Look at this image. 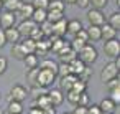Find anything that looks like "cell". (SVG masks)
<instances>
[{
  "mask_svg": "<svg viewBox=\"0 0 120 114\" xmlns=\"http://www.w3.org/2000/svg\"><path fill=\"white\" fill-rule=\"evenodd\" d=\"M118 71H120V60H115V61H109L102 71H100V81L102 83H107L110 79H115L118 78Z\"/></svg>",
  "mask_w": 120,
  "mask_h": 114,
  "instance_id": "6da1fadb",
  "label": "cell"
},
{
  "mask_svg": "<svg viewBox=\"0 0 120 114\" xmlns=\"http://www.w3.org/2000/svg\"><path fill=\"white\" fill-rule=\"evenodd\" d=\"M77 58L87 66V65H92V63H95L97 61V58H99V55H97V50L94 48V45H84V48L77 53Z\"/></svg>",
  "mask_w": 120,
  "mask_h": 114,
  "instance_id": "7a4b0ae2",
  "label": "cell"
},
{
  "mask_svg": "<svg viewBox=\"0 0 120 114\" xmlns=\"http://www.w3.org/2000/svg\"><path fill=\"white\" fill-rule=\"evenodd\" d=\"M56 79V73L49 71V69H40L38 68V76H36V86L41 88H48L54 83Z\"/></svg>",
  "mask_w": 120,
  "mask_h": 114,
  "instance_id": "3957f363",
  "label": "cell"
},
{
  "mask_svg": "<svg viewBox=\"0 0 120 114\" xmlns=\"http://www.w3.org/2000/svg\"><path fill=\"white\" fill-rule=\"evenodd\" d=\"M28 98V91L23 84H13L8 91V101H18V102H23L25 99Z\"/></svg>",
  "mask_w": 120,
  "mask_h": 114,
  "instance_id": "277c9868",
  "label": "cell"
},
{
  "mask_svg": "<svg viewBox=\"0 0 120 114\" xmlns=\"http://www.w3.org/2000/svg\"><path fill=\"white\" fill-rule=\"evenodd\" d=\"M104 53L109 58H118V55H120V41L117 38L104 41Z\"/></svg>",
  "mask_w": 120,
  "mask_h": 114,
  "instance_id": "5b68a950",
  "label": "cell"
},
{
  "mask_svg": "<svg viewBox=\"0 0 120 114\" xmlns=\"http://www.w3.org/2000/svg\"><path fill=\"white\" fill-rule=\"evenodd\" d=\"M15 22H17V17H15L13 12H8V10H2V12H0V28H2V30L15 27Z\"/></svg>",
  "mask_w": 120,
  "mask_h": 114,
  "instance_id": "8992f818",
  "label": "cell"
},
{
  "mask_svg": "<svg viewBox=\"0 0 120 114\" xmlns=\"http://www.w3.org/2000/svg\"><path fill=\"white\" fill-rule=\"evenodd\" d=\"M87 20L90 25H95V27H102L105 23V15L102 13V10H97V8H90L87 10Z\"/></svg>",
  "mask_w": 120,
  "mask_h": 114,
  "instance_id": "52a82bcc",
  "label": "cell"
},
{
  "mask_svg": "<svg viewBox=\"0 0 120 114\" xmlns=\"http://www.w3.org/2000/svg\"><path fill=\"white\" fill-rule=\"evenodd\" d=\"M38 25L31 20V18H26V20H22L20 22V25L17 27V30H18V33H20V37H23V38H28L30 35H31V32L36 28Z\"/></svg>",
  "mask_w": 120,
  "mask_h": 114,
  "instance_id": "ba28073f",
  "label": "cell"
},
{
  "mask_svg": "<svg viewBox=\"0 0 120 114\" xmlns=\"http://www.w3.org/2000/svg\"><path fill=\"white\" fill-rule=\"evenodd\" d=\"M56 55L61 58V61H63V63H71L72 60H76V58H77V53L71 48V45H69V43H66V45H64V46L56 53Z\"/></svg>",
  "mask_w": 120,
  "mask_h": 114,
  "instance_id": "9c48e42d",
  "label": "cell"
},
{
  "mask_svg": "<svg viewBox=\"0 0 120 114\" xmlns=\"http://www.w3.org/2000/svg\"><path fill=\"white\" fill-rule=\"evenodd\" d=\"M46 94H48V98H49V102H51V106H61L63 102H64V94H63V91L59 89V88H53V89H49V91H46Z\"/></svg>",
  "mask_w": 120,
  "mask_h": 114,
  "instance_id": "30bf717a",
  "label": "cell"
},
{
  "mask_svg": "<svg viewBox=\"0 0 120 114\" xmlns=\"http://www.w3.org/2000/svg\"><path fill=\"white\" fill-rule=\"evenodd\" d=\"M33 10H35V7L31 5V4H22V7L17 10V13H15V17L17 18H22V20H26V18H31V15H33Z\"/></svg>",
  "mask_w": 120,
  "mask_h": 114,
  "instance_id": "8fae6325",
  "label": "cell"
},
{
  "mask_svg": "<svg viewBox=\"0 0 120 114\" xmlns=\"http://www.w3.org/2000/svg\"><path fill=\"white\" fill-rule=\"evenodd\" d=\"M48 51H51V41L49 38H41L36 41V48H35V55H41L45 56Z\"/></svg>",
  "mask_w": 120,
  "mask_h": 114,
  "instance_id": "7c38bea8",
  "label": "cell"
},
{
  "mask_svg": "<svg viewBox=\"0 0 120 114\" xmlns=\"http://www.w3.org/2000/svg\"><path fill=\"white\" fill-rule=\"evenodd\" d=\"M4 33H5V40H7V43H10V45H15V43H18V41L22 40V37H20L17 27L7 28V30H4Z\"/></svg>",
  "mask_w": 120,
  "mask_h": 114,
  "instance_id": "4fadbf2b",
  "label": "cell"
},
{
  "mask_svg": "<svg viewBox=\"0 0 120 114\" xmlns=\"http://www.w3.org/2000/svg\"><path fill=\"white\" fill-rule=\"evenodd\" d=\"M113 38H117V30H113L110 25L104 23L100 27V40L107 41V40H113Z\"/></svg>",
  "mask_w": 120,
  "mask_h": 114,
  "instance_id": "5bb4252c",
  "label": "cell"
},
{
  "mask_svg": "<svg viewBox=\"0 0 120 114\" xmlns=\"http://www.w3.org/2000/svg\"><path fill=\"white\" fill-rule=\"evenodd\" d=\"M99 107L102 111V114H113L115 109H117V104L113 101H110L109 98H104L100 102H99Z\"/></svg>",
  "mask_w": 120,
  "mask_h": 114,
  "instance_id": "9a60e30c",
  "label": "cell"
},
{
  "mask_svg": "<svg viewBox=\"0 0 120 114\" xmlns=\"http://www.w3.org/2000/svg\"><path fill=\"white\" fill-rule=\"evenodd\" d=\"M76 79H77V76L76 74H66V76H63L61 78V81H59V84H61V91H69V89H72V84L76 83Z\"/></svg>",
  "mask_w": 120,
  "mask_h": 114,
  "instance_id": "2e32d148",
  "label": "cell"
},
{
  "mask_svg": "<svg viewBox=\"0 0 120 114\" xmlns=\"http://www.w3.org/2000/svg\"><path fill=\"white\" fill-rule=\"evenodd\" d=\"M81 28H82V23H81L79 20H76V18L66 22V33H69V35H72V37H74Z\"/></svg>",
  "mask_w": 120,
  "mask_h": 114,
  "instance_id": "e0dca14e",
  "label": "cell"
},
{
  "mask_svg": "<svg viewBox=\"0 0 120 114\" xmlns=\"http://www.w3.org/2000/svg\"><path fill=\"white\" fill-rule=\"evenodd\" d=\"M53 35L64 38V35H66V20L64 18L56 22V23H53Z\"/></svg>",
  "mask_w": 120,
  "mask_h": 114,
  "instance_id": "ac0fdd59",
  "label": "cell"
},
{
  "mask_svg": "<svg viewBox=\"0 0 120 114\" xmlns=\"http://www.w3.org/2000/svg\"><path fill=\"white\" fill-rule=\"evenodd\" d=\"M84 68H86V65L79 60V58H76V60H72L71 63H69V69H71V74H76V76H79L82 71H84Z\"/></svg>",
  "mask_w": 120,
  "mask_h": 114,
  "instance_id": "d6986e66",
  "label": "cell"
},
{
  "mask_svg": "<svg viewBox=\"0 0 120 114\" xmlns=\"http://www.w3.org/2000/svg\"><path fill=\"white\" fill-rule=\"evenodd\" d=\"M22 4H23V0H7V2H4V4H2V8H4V10H8V12L17 13V10L22 7Z\"/></svg>",
  "mask_w": 120,
  "mask_h": 114,
  "instance_id": "ffe728a7",
  "label": "cell"
},
{
  "mask_svg": "<svg viewBox=\"0 0 120 114\" xmlns=\"http://www.w3.org/2000/svg\"><path fill=\"white\" fill-rule=\"evenodd\" d=\"M86 32H87V38H89V41H99L100 40V27H95V25H90L89 28H86Z\"/></svg>",
  "mask_w": 120,
  "mask_h": 114,
  "instance_id": "44dd1931",
  "label": "cell"
},
{
  "mask_svg": "<svg viewBox=\"0 0 120 114\" xmlns=\"http://www.w3.org/2000/svg\"><path fill=\"white\" fill-rule=\"evenodd\" d=\"M49 41H51V51H54V53H58L64 45H66V40L64 38H61V37H49Z\"/></svg>",
  "mask_w": 120,
  "mask_h": 114,
  "instance_id": "7402d4cb",
  "label": "cell"
},
{
  "mask_svg": "<svg viewBox=\"0 0 120 114\" xmlns=\"http://www.w3.org/2000/svg\"><path fill=\"white\" fill-rule=\"evenodd\" d=\"M23 61H25V66H26V69H33V68H38V65H40L38 55H35V53H30V55H26Z\"/></svg>",
  "mask_w": 120,
  "mask_h": 114,
  "instance_id": "603a6c76",
  "label": "cell"
},
{
  "mask_svg": "<svg viewBox=\"0 0 120 114\" xmlns=\"http://www.w3.org/2000/svg\"><path fill=\"white\" fill-rule=\"evenodd\" d=\"M64 18V12H59V10H46V20L51 22V23H56L59 20Z\"/></svg>",
  "mask_w": 120,
  "mask_h": 114,
  "instance_id": "cb8c5ba5",
  "label": "cell"
},
{
  "mask_svg": "<svg viewBox=\"0 0 120 114\" xmlns=\"http://www.w3.org/2000/svg\"><path fill=\"white\" fill-rule=\"evenodd\" d=\"M12 55H13V58H17V60H25V56H26L28 53L25 51V48H23L22 43L18 41V43H15V45L12 46Z\"/></svg>",
  "mask_w": 120,
  "mask_h": 114,
  "instance_id": "d4e9b609",
  "label": "cell"
},
{
  "mask_svg": "<svg viewBox=\"0 0 120 114\" xmlns=\"http://www.w3.org/2000/svg\"><path fill=\"white\" fill-rule=\"evenodd\" d=\"M31 20H33L36 25L43 23V22L46 20V10H45V8H35V10H33V15H31Z\"/></svg>",
  "mask_w": 120,
  "mask_h": 114,
  "instance_id": "484cf974",
  "label": "cell"
},
{
  "mask_svg": "<svg viewBox=\"0 0 120 114\" xmlns=\"http://www.w3.org/2000/svg\"><path fill=\"white\" fill-rule=\"evenodd\" d=\"M38 27H40V32L43 33V37H45V38L53 37V23H51V22L45 20V22H43V23H40Z\"/></svg>",
  "mask_w": 120,
  "mask_h": 114,
  "instance_id": "4316f807",
  "label": "cell"
},
{
  "mask_svg": "<svg viewBox=\"0 0 120 114\" xmlns=\"http://www.w3.org/2000/svg\"><path fill=\"white\" fill-rule=\"evenodd\" d=\"M43 94H46V88H41V86H31L30 91H28V96H30L33 101L38 99V98L43 96Z\"/></svg>",
  "mask_w": 120,
  "mask_h": 114,
  "instance_id": "83f0119b",
  "label": "cell"
},
{
  "mask_svg": "<svg viewBox=\"0 0 120 114\" xmlns=\"http://www.w3.org/2000/svg\"><path fill=\"white\" fill-rule=\"evenodd\" d=\"M8 114H22L23 111V104L18 101H8V107H7Z\"/></svg>",
  "mask_w": 120,
  "mask_h": 114,
  "instance_id": "f1b7e54d",
  "label": "cell"
},
{
  "mask_svg": "<svg viewBox=\"0 0 120 114\" xmlns=\"http://www.w3.org/2000/svg\"><path fill=\"white\" fill-rule=\"evenodd\" d=\"M38 68H40V69H49V71L56 73V69H58V63L53 61V60H43V61L38 65Z\"/></svg>",
  "mask_w": 120,
  "mask_h": 114,
  "instance_id": "f546056e",
  "label": "cell"
},
{
  "mask_svg": "<svg viewBox=\"0 0 120 114\" xmlns=\"http://www.w3.org/2000/svg\"><path fill=\"white\" fill-rule=\"evenodd\" d=\"M33 106H35V107H40V109H45V107L51 106L48 94H43V96H40L38 99H35V101H33Z\"/></svg>",
  "mask_w": 120,
  "mask_h": 114,
  "instance_id": "4dcf8cb0",
  "label": "cell"
},
{
  "mask_svg": "<svg viewBox=\"0 0 120 114\" xmlns=\"http://www.w3.org/2000/svg\"><path fill=\"white\" fill-rule=\"evenodd\" d=\"M107 25H110L113 30H120V13H118V12H113V13L109 17Z\"/></svg>",
  "mask_w": 120,
  "mask_h": 114,
  "instance_id": "1f68e13d",
  "label": "cell"
},
{
  "mask_svg": "<svg viewBox=\"0 0 120 114\" xmlns=\"http://www.w3.org/2000/svg\"><path fill=\"white\" fill-rule=\"evenodd\" d=\"M22 46L25 48V51L30 55V53H35V48H36V41H33L31 38H23V41H20Z\"/></svg>",
  "mask_w": 120,
  "mask_h": 114,
  "instance_id": "d6a6232c",
  "label": "cell"
},
{
  "mask_svg": "<svg viewBox=\"0 0 120 114\" xmlns=\"http://www.w3.org/2000/svg\"><path fill=\"white\" fill-rule=\"evenodd\" d=\"M66 8V4L63 2V0H51V2H48V8L46 10H59V12H64Z\"/></svg>",
  "mask_w": 120,
  "mask_h": 114,
  "instance_id": "836d02e7",
  "label": "cell"
},
{
  "mask_svg": "<svg viewBox=\"0 0 120 114\" xmlns=\"http://www.w3.org/2000/svg\"><path fill=\"white\" fill-rule=\"evenodd\" d=\"M66 74H71V69H69V63H58V69H56V76H66Z\"/></svg>",
  "mask_w": 120,
  "mask_h": 114,
  "instance_id": "e575fe53",
  "label": "cell"
},
{
  "mask_svg": "<svg viewBox=\"0 0 120 114\" xmlns=\"http://www.w3.org/2000/svg\"><path fill=\"white\" fill-rule=\"evenodd\" d=\"M79 96H81V93H77V91H74V89H69V91H66V99H68V102H71V104H77V101H79Z\"/></svg>",
  "mask_w": 120,
  "mask_h": 114,
  "instance_id": "d590c367",
  "label": "cell"
},
{
  "mask_svg": "<svg viewBox=\"0 0 120 114\" xmlns=\"http://www.w3.org/2000/svg\"><path fill=\"white\" fill-rule=\"evenodd\" d=\"M36 76H38V68L28 69L26 71V81L30 86H36Z\"/></svg>",
  "mask_w": 120,
  "mask_h": 114,
  "instance_id": "8d00e7d4",
  "label": "cell"
},
{
  "mask_svg": "<svg viewBox=\"0 0 120 114\" xmlns=\"http://www.w3.org/2000/svg\"><path fill=\"white\" fill-rule=\"evenodd\" d=\"M69 45H71V48H72L76 53H79V51L84 48V45H87V43H86V41H82V40H79L77 37H74V38H72V41H71Z\"/></svg>",
  "mask_w": 120,
  "mask_h": 114,
  "instance_id": "74e56055",
  "label": "cell"
},
{
  "mask_svg": "<svg viewBox=\"0 0 120 114\" xmlns=\"http://www.w3.org/2000/svg\"><path fill=\"white\" fill-rule=\"evenodd\" d=\"M72 89L77 91V93H84V91H87V83H84V81H81V79L77 78L76 83L72 84Z\"/></svg>",
  "mask_w": 120,
  "mask_h": 114,
  "instance_id": "f35d334b",
  "label": "cell"
},
{
  "mask_svg": "<svg viewBox=\"0 0 120 114\" xmlns=\"http://www.w3.org/2000/svg\"><path fill=\"white\" fill-rule=\"evenodd\" d=\"M107 4H109V0H90V7L92 8H97V10L105 8Z\"/></svg>",
  "mask_w": 120,
  "mask_h": 114,
  "instance_id": "ab89813d",
  "label": "cell"
},
{
  "mask_svg": "<svg viewBox=\"0 0 120 114\" xmlns=\"http://www.w3.org/2000/svg\"><path fill=\"white\" fill-rule=\"evenodd\" d=\"M109 93H110L109 99H110V101H113L115 104H118V102H120V88H117V89H112V91H109Z\"/></svg>",
  "mask_w": 120,
  "mask_h": 114,
  "instance_id": "60d3db41",
  "label": "cell"
},
{
  "mask_svg": "<svg viewBox=\"0 0 120 114\" xmlns=\"http://www.w3.org/2000/svg\"><path fill=\"white\" fill-rule=\"evenodd\" d=\"M76 106H89V94H87V91L81 93L79 101H77V104H76Z\"/></svg>",
  "mask_w": 120,
  "mask_h": 114,
  "instance_id": "b9f144b4",
  "label": "cell"
},
{
  "mask_svg": "<svg viewBox=\"0 0 120 114\" xmlns=\"http://www.w3.org/2000/svg\"><path fill=\"white\" fill-rule=\"evenodd\" d=\"M48 2L49 0H31V5L35 7V8H48Z\"/></svg>",
  "mask_w": 120,
  "mask_h": 114,
  "instance_id": "7bdbcfd3",
  "label": "cell"
},
{
  "mask_svg": "<svg viewBox=\"0 0 120 114\" xmlns=\"http://www.w3.org/2000/svg\"><path fill=\"white\" fill-rule=\"evenodd\" d=\"M90 74H92V71H90V69H89V68L86 66V68H84V71H82V73H81V74H79L77 78H79L81 81L87 83V81H89V78H90Z\"/></svg>",
  "mask_w": 120,
  "mask_h": 114,
  "instance_id": "ee69618b",
  "label": "cell"
},
{
  "mask_svg": "<svg viewBox=\"0 0 120 114\" xmlns=\"http://www.w3.org/2000/svg\"><path fill=\"white\" fill-rule=\"evenodd\" d=\"M105 86H107V89H109V91H112V89H117V88H120V81H118V78H115V79H110V81H107V83H105Z\"/></svg>",
  "mask_w": 120,
  "mask_h": 114,
  "instance_id": "f6af8a7d",
  "label": "cell"
},
{
  "mask_svg": "<svg viewBox=\"0 0 120 114\" xmlns=\"http://www.w3.org/2000/svg\"><path fill=\"white\" fill-rule=\"evenodd\" d=\"M87 114H102V111H100L99 104H90V106H87Z\"/></svg>",
  "mask_w": 120,
  "mask_h": 114,
  "instance_id": "bcb514c9",
  "label": "cell"
},
{
  "mask_svg": "<svg viewBox=\"0 0 120 114\" xmlns=\"http://www.w3.org/2000/svg\"><path fill=\"white\" fill-rule=\"evenodd\" d=\"M7 68H8V61H7V58L0 56V76H2V74L7 71Z\"/></svg>",
  "mask_w": 120,
  "mask_h": 114,
  "instance_id": "7dc6e473",
  "label": "cell"
},
{
  "mask_svg": "<svg viewBox=\"0 0 120 114\" xmlns=\"http://www.w3.org/2000/svg\"><path fill=\"white\" fill-rule=\"evenodd\" d=\"M74 5H77L79 8L86 10V8H89V7H90V0H76V4H74Z\"/></svg>",
  "mask_w": 120,
  "mask_h": 114,
  "instance_id": "c3c4849f",
  "label": "cell"
},
{
  "mask_svg": "<svg viewBox=\"0 0 120 114\" xmlns=\"http://www.w3.org/2000/svg\"><path fill=\"white\" fill-rule=\"evenodd\" d=\"M74 37H77L79 40H82V41H86V43H89V38H87V32H86L84 28H81V30H79V32H77V33H76Z\"/></svg>",
  "mask_w": 120,
  "mask_h": 114,
  "instance_id": "681fc988",
  "label": "cell"
},
{
  "mask_svg": "<svg viewBox=\"0 0 120 114\" xmlns=\"http://www.w3.org/2000/svg\"><path fill=\"white\" fill-rule=\"evenodd\" d=\"M71 114H87V106H76Z\"/></svg>",
  "mask_w": 120,
  "mask_h": 114,
  "instance_id": "f907efd6",
  "label": "cell"
},
{
  "mask_svg": "<svg viewBox=\"0 0 120 114\" xmlns=\"http://www.w3.org/2000/svg\"><path fill=\"white\" fill-rule=\"evenodd\" d=\"M7 45V40H5V33H4V30L0 28V48H4Z\"/></svg>",
  "mask_w": 120,
  "mask_h": 114,
  "instance_id": "816d5d0a",
  "label": "cell"
},
{
  "mask_svg": "<svg viewBox=\"0 0 120 114\" xmlns=\"http://www.w3.org/2000/svg\"><path fill=\"white\" fill-rule=\"evenodd\" d=\"M41 112H43V114H56V111H54V106H48V107L41 109Z\"/></svg>",
  "mask_w": 120,
  "mask_h": 114,
  "instance_id": "f5cc1de1",
  "label": "cell"
},
{
  "mask_svg": "<svg viewBox=\"0 0 120 114\" xmlns=\"http://www.w3.org/2000/svg\"><path fill=\"white\" fill-rule=\"evenodd\" d=\"M28 114H43V112H41V109H40V107H35V106H31V109L28 111Z\"/></svg>",
  "mask_w": 120,
  "mask_h": 114,
  "instance_id": "db71d44e",
  "label": "cell"
},
{
  "mask_svg": "<svg viewBox=\"0 0 120 114\" xmlns=\"http://www.w3.org/2000/svg\"><path fill=\"white\" fill-rule=\"evenodd\" d=\"M64 4H68V5H74L76 4V0H63Z\"/></svg>",
  "mask_w": 120,
  "mask_h": 114,
  "instance_id": "11a10c76",
  "label": "cell"
},
{
  "mask_svg": "<svg viewBox=\"0 0 120 114\" xmlns=\"http://www.w3.org/2000/svg\"><path fill=\"white\" fill-rule=\"evenodd\" d=\"M0 12H2V2H0Z\"/></svg>",
  "mask_w": 120,
  "mask_h": 114,
  "instance_id": "9f6ffc18",
  "label": "cell"
},
{
  "mask_svg": "<svg viewBox=\"0 0 120 114\" xmlns=\"http://www.w3.org/2000/svg\"><path fill=\"white\" fill-rule=\"evenodd\" d=\"M0 2H2V4H4V2H7V0H0Z\"/></svg>",
  "mask_w": 120,
  "mask_h": 114,
  "instance_id": "6f0895ef",
  "label": "cell"
},
{
  "mask_svg": "<svg viewBox=\"0 0 120 114\" xmlns=\"http://www.w3.org/2000/svg\"><path fill=\"white\" fill-rule=\"evenodd\" d=\"M0 114H4V111H2V109H0Z\"/></svg>",
  "mask_w": 120,
  "mask_h": 114,
  "instance_id": "680465c9",
  "label": "cell"
},
{
  "mask_svg": "<svg viewBox=\"0 0 120 114\" xmlns=\"http://www.w3.org/2000/svg\"><path fill=\"white\" fill-rule=\"evenodd\" d=\"M64 114H71V112H64Z\"/></svg>",
  "mask_w": 120,
  "mask_h": 114,
  "instance_id": "91938a15",
  "label": "cell"
},
{
  "mask_svg": "<svg viewBox=\"0 0 120 114\" xmlns=\"http://www.w3.org/2000/svg\"><path fill=\"white\" fill-rule=\"evenodd\" d=\"M49 2H51V0H49Z\"/></svg>",
  "mask_w": 120,
  "mask_h": 114,
  "instance_id": "94428289",
  "label": "cell"
}]
</instances>
